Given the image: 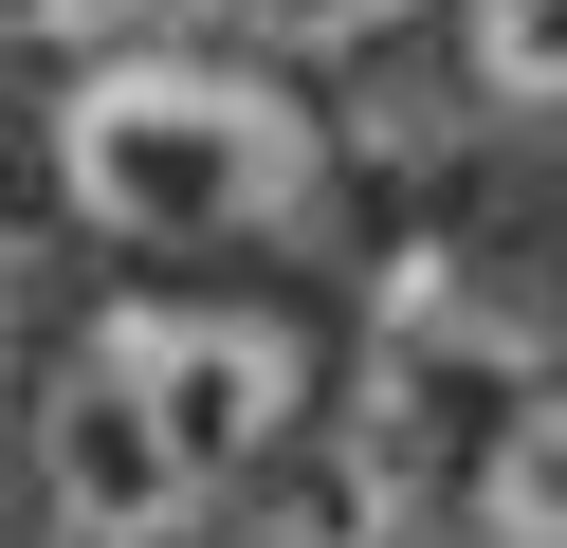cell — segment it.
<instances>
[{
	"instance_id": "1",
	"label": "cell",
	"mask_w": 567,
	"mask_h": 548,
	"mask_svg": "<svg viewBox=\"0 0 567 548\" xmlns=\"http://www.w3.org/2000/svg\"><path fill=\"white\" fill-rule=\"evenodd\" d=\"M311 348L275 311H92L38 402V494L74 548H165L293 438Z\"/></svg>"
},
{
	"instance_id": "2",
	"label": "cell",
	"mask_w": 567,
	"mask_h": 548,
	"mask_svg": "<svg viewBox=\"0 0 567 548\" xmlns=\"http://www.w3.org/2000/svg\"><path fill=\"white\" fill-rule=\"evenodd\" d=\"M55 201L92 238H275V219L330 201V146H311V110L275 73L184 55V37H128L55 110Z\"/></svg>"
},
{
	"instance_id": "3",
	"label": "cell",
	"mask_w": 567,
	"mask_h": 548,
	"mask_svg": "<svg viewBox=\"0 0 567 548\" xmlns=\"http://www.w3.org/2000/svg\"><path fill=\"white\" fill-rule=\"evenodd\" d=\"M476 548H567V384L513 402V438L476 457Z\"/></svg>"
},
{
	"instance_id": "4",
	"label": "cell",
	"mask_w": 567,
	"mask_h": 548,
	"mask_svg": "<svg viewBox=\"0 0 567 548\" xmlns=\"http://www.w3.org/2000/svg\"><path fill=\"white\" fill-rule=\"evenodd\" d=\"M476 92L567 110V0H476Z\"/></svg>"
},
{
	"instance_id": "5",
	"label": "cell",
	"mask_w": 567,
	"mask_h": 548,
	"mask_svg": "<svg viewBox=\"0 0 567 548\" xmlns=\"http://www.w3.org/2000/svg\"><path fill=\"white\" fill-rule=\"evenodd\" d=\"M238 19H257L275 55H348V37H384L403 0H238Z\"/></svg>"
},
{
	"instance_id": "6",
	"label": "cell",
	"mask_w": 567,
	"mask_h": 548,
	"mask_svg": "<svg viewBox=\"0 0 567 548\" xmlns=\"http://www.w3.org/2000/svg\"><path fill=\"white\" fill-rule=\"evenodd\" d=\"M220 548H367V494H275V511H238Z\"/></svg>"
},
{
	"instance_id": "7",
	"label": "cell",
	"mask_w": 567,
	"mask_h": 548,
	"mask_svg": "<svg viewBox=\"0 0 567 548\" xmlns=\"http://www.w3.org/2000/svg\"><path fill=\"white\" fill-rule=\"evenodd\" d=\"M55 19H92V37H202V19H238V0H55Z\"/></svg>"
}]
</instances>
